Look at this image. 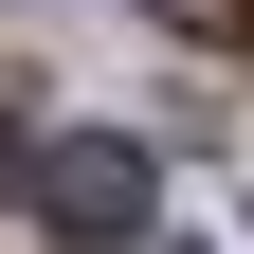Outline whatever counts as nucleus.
<instances>
[{
	"label": "nucleus",
	"instance_id": "nucleus-1",
	"mask_svg": "<svg viewBox=\"0 0 254 254\" xmlns=\"http://www.w3.org/2000/svg\"><path fill=\"white\" fill-rule=\"evenodd\" d=\"M37 218H55L73 254H109V236H145V145H127V127H73V145L37 164Z\"/></svg>",
	"mask_w": 254,
	"mask_h": 254
},
{
	"label": "nucleus",
	"instance_id": "nucleus-3",
	"mask_svg": "<svg viewBox=\"0 0 254 254\" xmlns=\"http://www.w3.org/2000/svg\"><path fill=\"white\" fill-rule=\"evenodd\" d=\"M37 164H55V145H37V127H18V109H0V218L37 200Z\"/></svg>",
	"mask_w": 254,
	"mask_h": 254
},
{
	"label": "nucleus",
	"instance_id": "nucleus-2",
	"mask_svg": "<svg viewBox=\"0 0 254 254\" xmlns=\"http://www.w3.org/2000/svg\"><path fill=\"white\" fill-rule=\"evenodd\" d=\"M145 18H164L182 55H236V37H254V0H145Z\"/></svg>",
	"mask_w": 254,
	"mask_h": 254
}]
</instances>
